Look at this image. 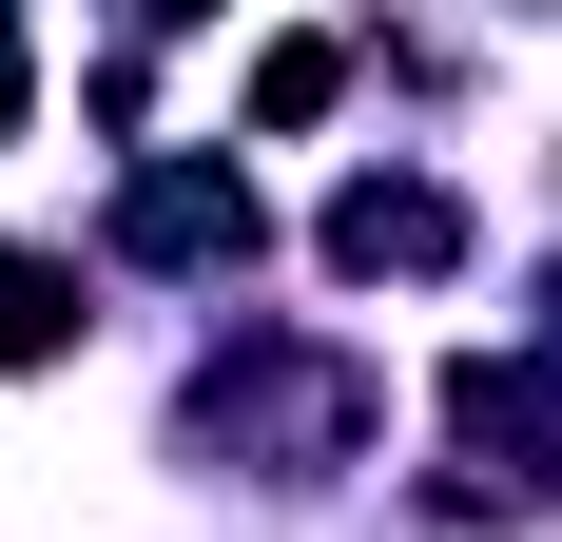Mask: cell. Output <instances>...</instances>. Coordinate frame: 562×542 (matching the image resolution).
<instances>
[{
  "mask_svg": "<svg viewBox=\"0 0 562 542\" xmlns=\"http://www.w3.org/2000/svg\"><path fill=\"white\" fill-rule=\"evenodd\" d=\"M447 445H465V504H543L562 485V369L543 349H465L447 369Z\"/></svg>",
  "mask_w": 562,
  "mask_h": 542,
  "instance_id": "cell-1",
  "label": "cell"
},
{
  "mask_svg": "<svg viewBox=\"0 0 562 542\" xmlns=\"http://www.w3.org/2000/svg\"><path fill=\"white\" fill-rule=\"evenodd\" d=\"M116 252H136V271H252L272 214H252L233 156H136V174H116Z\"/></svg>",
  "mask_w": 562,
  "mask_h": 542,
  "instance_id": "cell-2",
  "label": "cell"
},
{
  "mask_svg": "<svg viewBox=\"0 0 562 542\" xmlns=\"http://www.w3.org/2000/svg\"><path fill=\"white\" fill-rule=\"evenodd\" d=\"M447 252H465V214L427 174H349L330 194V271H447Z\"/></svg>",
  "mask_w": 562,
  "mask_h": 542,
  "instance_id": "cell-3",
  "label": "cell"
},
{
  "mask_svg": "<svg viewBox=\"0 0 562 542\" xmlns=\"http://www.w3.org/2000/svg\"><path fill=\"white\" fill-rule=\"evenodd\" d=\"M40 349H78V271H58V252H0V369H40Z\"/></svg>",
  "mask_w": 562,
  "mask_h": 542,
  "instance_id": "cell-4",
  "label": "cell"
},
{
  "mask_svg": "<svg viewBox=\"0 0 562 542\" xmlns=\"http://www.w3.org/2000/svg\"><path fill=\"white\" fill-rule=\"evenodd\" d=\"M330 98H349V39H272L252 58V136H311Z\"/></svg>",
  "mask_w": 562,
  "mask_h": 542,
  "instance_id": "cell-5",
  "label": "cell"
},
{
  "mask_svg": "<svg viewBox=\"0 0 562 542\" xmlns=\"http://www.w3.org/2000/svg\"><path fill=\"white\" fill-rule=\"evenodd\" d=\"M20 98H40V58H20V20H0V136H20Z\"/></svg>",
  "mask_w": 562,
  "mask_h": 542,
  "instance_id": "cell-6",
  "label": "cell"
}]
</instances>
